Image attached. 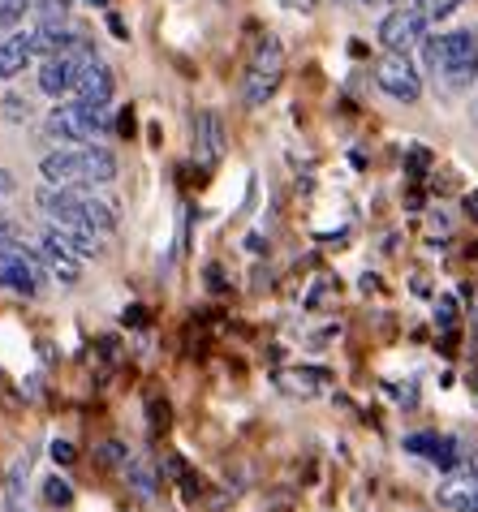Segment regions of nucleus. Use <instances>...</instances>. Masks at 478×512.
Instances as JSON below:
<instances>
[{
	"label": "nucleus",
	"mask_w": 478,
	"mask_h": 512,
	"mask_svg": "<svg viewBox=\"0 0 478 512\" xmlns=\"http://www.w3.org/2000/svg\"><path fill=\"white\" fill-rule=\"evenodd\" d=\"M44 280H48V272L39 267L35 250H26L18 237L0 241V289H13V293H22V297H39Z\"/></svg>",
	"instance_id": "obj_4"
},
{
	"label": "nucleus",
	"mask_w": 478,
	"mask_h": 512,
	"mask_svg": "<svg viewBox=\"0 0 478 512\" xmlns=\"http://www.w3.org/2000/svg\"><path fill=\"white\" fill-rule=\"evenodd\" d=\"M375 87L401 99V104H414L418 95H423V78H418V69L410 61V52H384L375 65Z\"/></svg>",
	"instance_id": "obj_5"
},
{
	"label": "nucleus",
	"mask_w": 478,
	"mask_h": 512,
	"mask_svg": "<svg viewBox=\"0 0 478 512\" xmlns=\"http://www.w3.org/2000/svg\"><path fill=\"white\" fill-rule=\"evenodd\" d=\"M35 31H13L0 39V78H18L35 61Z\"/></svg>",
	"instance_id": "obj_14"
},
{
	"label": "nucleus",
	"mask_w": 478,
	"mask_h": 512,
	"mask_svg": "<svg viewBox=\"0 0 478 512\" xmlns=\"http://www.w3.org/2000/svg\"><path fill=\"white\" fill-rule=\"evenodd\" d=\"M26 474H31V457H22L18 465H13V474H9V500H18V495H22Z\"/></svg>",
	"instance_id": "obj_25"
},
{
	"label": "nucleus",
	"mask_w": 478,
	"mask_h": 512,
	"mask_svg": "<svg viewBox=\"0 0 478 512\" xmlns=\"http://www.w3.org/2000/svg\"><path fill=\"white\" fill-rule=\"evenodd\" d=\"M100 461L112 465V469H117V465L125 469V465H130V448H125V444H104L100 448Z\"/></svg>",
	"instance_id": "obj_26"
},
{
	"label": "nucleus",
	"mask_w": 478,
	"mask_h": 512,
	"mask_svg": "<svg viewBox=\"0 0 478 512\" xmlns=\"http://www.w3.org/2000/svg\"><path fill=\"white\" fill-rule=\"evenodd\" d=\"M39 177L52 186H108L117 181V160L104 147H65L39 160Z\"/></svg>",
	"instance_id": "obj_1"
},
{
	"label": "nucleus",
	"mask_w": 478,
	"mask_h": 512,
	"mask_svg": "<svg viewBox=\"0 0 478 512\" xmlns=\"http://www.w3.org/2000/svg\"><path fill=\"white\" fill-rule=\"evenodd\" d=\"M0 108H5V117H9L13 125L31 121V99H26V95H5V104H0Z\"/></svg>",
	"instance_id": "obj_23"
},
{
	"label": "nucleus",
	"mask_w": 478,
	"mask_h": 512,
	"mask_svg": "<svg viewBox=\"0 0 478 512\" xmlns=\"http://www.w3.org/2000/svg\"><path fill=\"white\" fill-rule=\"evenodd\" d=\"M431 168V151L427 147H410L405 151V173H410V181H423Z\"/></svg>",
	"instance_id": "obj_22"
},
{
	"label": "nucleus",
	"mask_w": 478,
	"mask_h": 512,
	"mask_svg": "<svg viewBox=\"0 0 478 512\" xmlns=\"http://www.w3.org/2000/svg\"><path fill=\"white\" fill-rule=\"evenodd\" d=\"M151 426H156V431L168 426V405L164 401H151Z\"/></svg>",
	"instance_id": "obj_28"
},
{
	"label": "nucleus",
	"mask_w": 478,
	"mask_h": 512,
	"mask_svg": "<svg viewBox=\"0 0 478 512\" xmlns=\"http://www.w3.org/2000/svg\"><path fill=\"white\" fill-rule=\"evenodd\" d=\"M91 5H100V9H104V5H108V0H91Z\"/></svg>",
	"instance_id": "obj_37"
},
{
	"label": "nucleus",
	"mask_w": 478,
	"mask_h": 512,
	"mask_svg": "<svg viewBox=\"0 0 478 512\" xmlns=\"http://www.w3.org/2000/svg\"><path fill=\"white\" fill-rule=\"evenodd\" d=\"M108 26H112V35H117V39H125V35H130V31H125V22L117 18V13H112V18H108Z\"/></svg>",
	"instance_id": "obj_33"
},
{
	"label": "nucleus",
	"mask_w": 478,
	"mask_h": 512,
	"mask_svg": "<svg viewBox=\"0 0 478 512\" xmlns=\"http://www.w3.org/2000/svg\"><path fill=\"white\" fill-rule=\"evenodd\" d=\"M427 65L444 78L448 91H466L478 82V35L474 31H453V35H435L423 44Z\"/></svg>",
	"instance_id": "obj_2"
},
{
	"label": "nucleus",
	"mask_w": 478,
	"mask_h": 512,
	"mask_svg": "<svg viewBox=\"0 0 478 512\" xmlns=\"http://www.w3.org/2000/svg\"><path fill=\"white\" fill-rule=\"evenodd\" d=\"M112 130V117H108V104H56L48 112V134H56L61 142H91Z\"/></svg>",
	"instance_id": "obj_3"
},
{
	"label": "nucleus",
	"mask_w": 478,
	"mask_h": 512,
	"mask_svg": "<svg viewBox=\"0 0 478 512\" xmlns=\"http://www.w3.org/2000/svg\"><path fill=\"white\" fill-rule=\"evenodd\" d=\"M466 211H470V216L478 220V194H466Z\"/></svg>",
	"instance_id": "obj_35"
},
{
	"label": "nucleus",
	"mask_w": 478,
	"mask_h": 512,
	"mask_svg": "<svg viewBox=\"0 0 478 512\" xmlns=\"http://www.w3.org/2000/svg\"><path fill=\"white\" fill-rule=\"evenodd\" d=\"M95 52H61V56H44L39 61V91L61 99V95H74V82L82 74V65L91 61Z\"/></svg>",
	"instance_id": "obj_7"
},
{
	"label": "nucleus",
	"mask_w": 478,
	"mask_h": 512,
	"mask_svg": "<svg viewBox=\"0 0 478 512\" xmlns=\"http://www.w3.org/2000/svg\"><path fill=\"white\" fill-rule=\"evenodd\" d=\"M410 289H414L418 297H431V289H427V280H423V276H414V280H410Z\"/></svg>",
	"instance_id": "obj_34"
},
{
	"label": "nucleus",
	"mask_w": 478,
	"mask_h": 512,
	"mask_svg": "<svg viewBox=\"0 0 478 512\" xmlns=\"http://www.w3.org/2000/svg\"><path fill=\"white\" fill-rule=\"evenodd\" d=\"M224 147H229V138H224V121H220V112H199L194 117V155L212 168Z\"/></svg>",
	"instance_id": "obj_13"
},
{
	"label": "nucleus",
	"mask_w": 478,
	"mask_h": 512,
	"mask_svg": "<svg viewBox=\"0 0 478 512\" xmlns=\"http://www.w3.org/2000/svg\"><path fill=\"white\" fill-rule=\"evenodd\" d=\"M39 26H65L69 22V0H35Z\"/></svg>",
	"instance_id": "obj_18"
},
{
	"label": "nucleus",
	"mask_w": 478,
	"mask_h": 512,
	"mask_svg": "<svg viewBox=\"0 0 478 512\" xmlns=\"http://www.w3.org/2000/svg\"><path fill=\"white\" fill-rule=\"evenodd\" d=\"M280 87V69L276 65H246V82H242V99L246 108H263L267 99Z\"/></svg>",
	"instance_id": "obj_15"
},
{
	"label": "nucleus",
	"mask_w": 478,
	"mask_h": 512,
	"mask_svg": "<svg viewBox=\"0 0 478 512\" xmlns=\"http://www.w3.org/2000/svg\"><path fill=\"white\" fill-rule=\"evenodd\" d=\"M35 52H39V61L44 56H61V52H95L91 48V39L74 31V26H35Z\"/></svg>",
	"instance_id": "obj_11"
},
{
	"label": "nucleus",
	"mask_w": 478,
	"mask_h": 512,
	"mask_svg": "<svg viewBox=\"0 0 478 512\" xmlns=\"http://www.w3.org/2000/svg\"><path fill=\"white\" fill-rule=\"evenodd\" d=\"M435 500L448 512H478V469H453V474L440 482Z\"/></svg>",
	"instance_id": "obj_9"
},
{
	"label": "nucleus",
	"mask_w": 478,
	"mask_h": 512,
	"mask_svg": "<svg viewBox=\"0 0 478 512\" xmlns=\"http://www.w3.org/2000/svg\"><path fill=\"white\" fill-rule=\"evenodd\" d=\"M405 452L410 457H423L431 465H440V469H461V444L457 439H448V435H435V431H418V435H405Z\"/></svg>",
	"instance_id": "obj_8"
},
{
	"label": "nucleus",
	"mask_w": 478,
	"mask_h": 512,
	"mask_svg": "<svg viewBox=\"0 0 478 512\" xmlns=\"http://www.w3.org/2000/svg\"><path fill=\"white\" fill-rule=\"evenodd\" d=\"M35 259H39V267H44L48 276H56V280H65V284H74L78 280V259L69 254L61 241H56V233L52 229H44V237H39V246H35Z\"/></svg>",
	"instance_id": "obj_12"
},
{
	"label": "nucleus",
	"mask_w": 478,
	"mask_h": 512,
	"mask_svg": "<svg viewBox=\"0 0 478 512\" xmlns=\"http://www.w3.org/2000/svg\"><path fill=\"white\" fill-rule=\"evenodd\" d=\"M414 5L427 13V22H444V18H453V13L461 9V0H414Z\"/></svg>",
	"instance_id": "obj_21"
},
{
	"label": "nucleus",
	"mask_w": 478,
	"mask_h": 512,
	"mask_svg": "<svg viewBox=\"0 0 478 512\" xmlns=\"http://www.w3.org/2000/svg\"><path fill=\"white\" fill-rule=\"evenodd\" d=\"M121 319L130 323V327H143V323H147V306H130V310H125Z\"/></svg>",
	"instance_id": "obj_30"
},
{
	"label": "nucleus",
	"mask_w": 478,
	"mask_h": 512,
	"mask_svg": "<svg viewBox=\"0 0 478 512\" xmlns=\"http://www.w3.org/2000/svg\"><path fill=\"white\" fill-rule=\"evenodd\" d=\"M44 500H48L52 508H69V504H74V487H69L65 478H56V474H52V478L44 482Z\"/></svg>",
	"instance_id": "obj_19"
},
{
	"label": "nucleus",
	"mask_w": 478,
	"mask_h": 512,
	"mask_svg": "<svg viewBox=\"0 0 478 512\" xmlns=\"http://www.w3.org/2000/svg\"><path fill=\"white\" fill-rule=\"evenodd\" d=\"M48 452H52V461H56V465H74V461H78V457H74V444H69V439H52V448H48Z\"/></svg>",
	"instance_id": "obj_27"
},
{
	"label": "nucleus",
	"mask_w": 478,
	"mask_h": 512,
	"mask_svg": "<svg viewBox=\"0 0 478 512\" xmlns=\"http://www.w3.org/2000/svg\"><path fill=\"white\" fill-rule=\"evenodd\" d=\"M112 91H117V78H112V69L100 61V56H91V61L82 65L78 82H74V99H82V104H108Z\"/></svg>",
	"instance_id": "obj_10"
},
{
	"label": "nucleus",
	"mask_w": 478,
	"mask_h": 512,
	"mask_svg": "<svg viewBox=\"0 0 478 512\" xmlns=\"http://www.w3.org/2000/svg\"><path fill=\"white\" fill-rule=\"evenodd\" d=\"M427 13L423 9H392L384 22H379V44L388 52H410L418 44H427Z\"/></svg>",
	"instance_id": "obj_6"
},
{
	"label": "nucleus",
	"mask_w": 478,
	"mask_h": 512,
	"mask_svg": "<svg viewBox=\"0 0 478 512\" xmlns=\"http://www.w3.org/2000/svg\"><path fill=\"white\" fill-rule=\"evenodd\" d=\"M9 190V173H5V168H0V194H5Z\"/></svg>",
	"instance_id": "obj_36"
},
{
	"label": "nucleus",
	"mask_w": 478,
	"mask_h": 512,
	"mask_svg": "<svg viewBox=\"0 0 478 512\" xmlns=\"http://www.w3.org/2000/svg\"><path fill=\"white\" fill-rule=\"evenodd\" d=\"M276 383L285 388L289 396H315L319 388H328L332 375L328 371H280Z\"/></svg>",
	"instance_id": "obj_16"
},
{
	"label": "nucleus",
	"mask_w": 478,
	"mask_h": 512,
	"mask_svg": "<svg viewBox=\"0 0 478 512\" xmlns=\"http://www.w3.org/2000/svg\"><path fill=\"white\" fill-rule=\"evenodd\" d=\"M35 0H0V26H13L22 22V13H31Z\"/></svg>",
	"instance_id": "obj_24"
},
{
	"label": "nucleus",
	"mask_w": 478,
	"mask_h": 512,
	"mask_svg": "<svg viewBox=\"0 0 478 512\" xmlns=\"http://www.w3.org/2000/svg\"><path fill=\"white\" fill-rule=\"evenodd\" d=\"M457 302L453 297H435V327H440V332H457Z\"/></svg>",
	"instance_id": "obj_20"
},
{
	"label": "nucleus",
	"mask_w": 478,
	"mask_h": 512,
	"mask_svg": "<svg viewBox=\"0 0 478 512\" xmlns=\"http://www.w3.org/2000/svg\"><path fill=\"white\" fill-rule=\"evenodd\" d=\"M285 9H298V13H311L315 9V0H280Z\"/></svg>",
	"instance_id": "obj_31"
},
{
	"label": "nucleus",
	"mask_w": 478,
	"mask_h": 512,
	"mask_svg": "<svg viewBox=\"0 0 478 512\" xmlns=\"http://www.w3.org/2000/svg\"><path fill=\"white\" fill-rule=\"evenodd\" d=\"M207 284H212V289H216V293L224 289V272H220V267H207Z\"/></svg>",
	"instance_id": "obj_32"
},
{
	"label": "nucleus",
	"mask_w": 478,
	"mask_h": 512,
	"mask_svg": "<svg viewBox=\"0 0 478 512\" xmlns=\"http://www.w3.org/2000/svg\"><path fill=\"white\" fill-rule=\"evenodd\" d=\"M125 478L134 482V491L143 495V500H151V495L160 491V482H156V469H151V461H130V465H125Z\"/></svg>",
	"instance_id": "obj_17"
},
{
	"label": "nucleus",
	"mask_w": 478,
	"mask_h": 512,
	"mask_svg": "<svg viewBox=\"0 0 478 512\" xmlns=\"http://www.w3.org/2000/svg\"><path fill=\"white\" fill-rule=\"evenodd\" d=\"M117 130H121L125 138H130V134L138 130V125H134V108H121V117H117Z\"/></svg>",
	"instance_id": "obj_29"
}]
</instances>
